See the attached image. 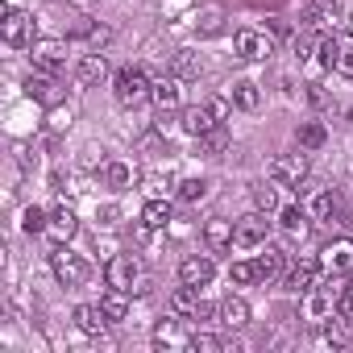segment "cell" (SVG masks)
<instances>
[{"label": "cell", "instance_id": "obj_1", "mask_svg": "<svg viewBox=\"0 0 353 353\" xmlns=\"http://www.w3.org/2000/svg\"><path fill=\"white\" fill-rule=\"evenodd\" d=\"M150 88H154V79H150L141 67H121V71L112 75V96H117L121 108L145 104V100H150Z\"/></svg>", "mask_w": 353, "mask_h": 353}, {"label": "cell", "instance_id": "obj_2", "mask_svg": "<svg viewBox=\"0 0 353 353\" xmlns=\"http://www.w3.org/2000/svg\"><path fill=\"white\" fill-rule=\"evenodd\" d=\"M50 270H54V279H59L63 287H83L88 274H92V266L83 262V254H71L67 245H54V254H50Z\"/></svg>", "mask_w": 353, "mask_h": 353}, {"label": "cell", "instance_id": "obj_3", "mask_svg": "<svg viewBox=\"0 0 353 353\" xmlns=\"http://www.w3.org/2000/svg\"><path fill=\"white\" fill-rule=\"evenodd\" d=\"M266 233H270V212H245L241 221H233V245L237 250H258L266 245Z\"/></svg>", "mask_w": 353, "mask_h": 353}, {"label": "cell", "instance_id": "obj_4", "mask_svg": "<svg viewBox=\"0 0 353 353\" xmlns=\"http://www.w3.org/2000/svg\"><path fill=\"white\" fill-rule=\"evenodd\" d=\"M320 63L332 67L336 75L353 79V34H341V38H320Z\"/></svg>", "mask_w": 353, "mask_h": 353}, {"label": "cell", "instance_id": "obj_5", "mask_svg": "<svg viewBox=\"0 0 353 353\" xmlns=\"http://www.w3.org/2000/svg\"><path fill=\"white\" fill-rule=\"evenodd\" d=\"M104 283L112 287V291H137V283H141V266H137V258L133 254H112L108 258V266H104Z\"/></svg>", "mask_w": 353, "mask_h": 353}, {"label": "cell", "instance_id": "obj_6", "mask_svg": "<svg viewBox=\"0 0 353 353\" xmlns=\"http://www.w3.org/2000/svg\"><path fill=\"white\" fill-rule=\"evenodd\" d=\"M307 179V154L299 150V154H279V158H270V183H279V188H299Z\"/></svg>", "mask_w": 353, "mask_h": 353}, {"label": "cell", "instance_id": "obj_7", "mask_svg": "<svg viewBox=\"0 0 353 353\" xmlns=\"http://www.w3.org/2000/svg\"><path fill=\"white\" fill-rule=\"evenodd\" d=\"M212 312H216V307L200 299V287H188V283H183L179 291L170 295V316H179V320H208Z\"/></svg>", "mask_w": 353, "mask_h": 353}, {"label": "cell", "instance_id": "obj_8", "mask_svg": "<svg viewBox=\"0 0 353 353\" xmlns=\"http://www.w3.org/2000/svg\"><path fill=\"white\" fill-rule=\"evenodd\" d=\"M233 50H237V59H245V63H266V59L274 54V42H270V34H262V30H237V34H233Z\"/></svg>", "mask_w": 353, "mask_h": 353}, {"label": "cell", "instance_id": "obj_9", "mask_svg": "<svg viewBox=\"0 0 353 353\" xmlns=\"http://www.w3.org/2000/svg\"><path fill=\"white\" fill-rule=\"evenodd\" d=\"M320 266L324 274H349L353 270V237H336L320 250Z\"/></svg>", "mask_w": 353, "mask_h": 353}, {"label": "cell", "instance_id": "obj_10", "mask_svg": "<svg viewBox=\"0 0 353 353\" xmlns=\"http://www.w3.org/2000/svg\"><path fill=\"white\" fill-rule=\"evenodd\" d=\"M150 100L158 104L162 117H166V112H179V104H183V79H179V75H162V79H154Z\"/></svg>", "mask_w": 353, "mask_h": 353}, {"label": "cell", "instance_id": "obj_11", "mask_svg": "<svg viewBox=\"0 0 353 353\" xmlns=\"http://www.w3.org/2000/svg\"><path fill=\"white\" fill-rule=\"evenodd\" d=\"M79 233V216L63 204V208H50L46 212V237L54 241V245H71V237Z\"/></svg>", "mask_w": 353, "mask_h": 353}, {"label": "cell", "instance_id": "obj_12", "mask_svg": "<svg viewBox=\"0 0 353 353\" xmlns=\"http://www.w3.org/2000/svg\"><path fill=\"white\" fill-rule=\"evenodd\" d=\"M30 54H34V67H42V71L67 67V42H59V38H38V42H30Z\"/></svg>", "mask_w": 353, "mask_h": 353}, {"label": "cell", "instance_id": "obj_13", "mask_svg": "<svg viewBox=\"0 0 353 353\" xmlns=\"http://www.w3.org/2000/svg\"><path fill=\"white\" fill-rule=\"evenodd\" d=\"M34 34V17L26 9H5V21H0V38H5L9 46H26Z\"/></svg>", "mask_w": 353, "mask_h": 353}, {"label": "cell", "instance_id": "obj_14", "mask_svg": "<svg viewBox=\"0 0 353 353\" xmlns=\"http://www.w3.org/2000/svg\"><path fill=\"white\" fill-rule=\"evenodd\" d=\"M324 274V266H320V258H303L299 266H291L287 274H283V287L287 291H295V295H303V291H312L316 287V279Z\"/></svg>", "mask_w": 353, "mask_h": 353}, {"label": "cell", "instance_id": "obj_15", "mask_svg": "<svg viewBox=\"0 0 353 353\" xmlns=\"http://www.w3.org/2000/svg\"><path fill=\"white\" fill-rule=\"evenodd\" d=\"M212 274H216V266H212L208 254H192V258L179 262V283H188V287H208Z\"/></svg>", "mask_w": 353, "mask_h": 353}, {"label": "cell", "instance_id": "obj_16", "mask_svg": "<svg viewBox=\"0 0 353 353\" xmlns=\"http://www.w3.org/2000/svg\"><path fill=\"white\" fill-rule=\"evenodd\" d=\"M26 92L38 100V104H46V108H54L59 100H63V92H59V79H54V71H42V75H30L26 79Z\"/></svg>", "mask_w": 353, "mask_h": 353}, {"label": "cell", "instance_id": "obj_17", "mask_svg": "<svg viewBox=\"0 0 353 353\" xmlns=\"http://www.w3.org/2000/svg\"><path fill=\"white\" fill-rule=\"evenodd\" d=\"M221 121L208 112V104H192V108H183V117H179V129L188 133V137H204L208 129H216Z\"/></svg>", "mask_w": 353, "mask_h": 353}, {"label": "cell", "instance_id": "obj_18", "mask_svg": "<svg viewBox=\"0 0 353 353\" xmlns=\"http://www.w3.org/2000/svg\"><path fill=\"white\" fill-rule=\"evenodd\" d=\"M279 225H283V233H287V237H299V241H303V237H307V229H312L316 221H312V212H307V208L287 204V208H279Z\"/></svg>", "mask_w": 353, "mask_h": 353}, {"label": "cell", "instance_id": "obj_19", "mask_svg": "<svg viewBox=\"0 0 353 353\" xmlns=\"http://www.w3.org/2000/svg\"><path fill=\"white\" fill-rule=\"evenodd\" d=\"M283 274H287V250L266 245V250L258 254V279H262V283H279Z\"/></svg>", "mask_w": 353, "mask_h": 353}, {"label": "cell", "instance_id": "obj_20", "mask_svg": "<svg viewBox=\"0 0 353 353\" xmlns=\"http://www.w3.org/2000/svg\"><path fill=\"white\" fill-rule=\"evenodd\" d=\"M316 295L307 299V320H316V324H324L332 312H336V303H341V291H332V287H312Z\"/></svg>", "mask_w": 353, "mask_h": 353}, {"label": "cell", "instance_id": "obj_21", "mask_svg": "<svg viewBox=\"0 0 353 353\" xmlns=\"http://www.w3.org/2000/svg\"><path fill=\"white\" fill-rule=\"evenodd\" d=\"M108 324H112V320L104 316V307H100V303H79V307H75V328H79V332L100 336Z\"/></svg>", "mask_w": 353, "mask_h": 353}, {"label": "cell", "instance_id": "obj_22", "mask_svg": "<svg viewBox=\"0 0 353 353\" xmlns=\"http://www.w3.org/2000/svg\"><path fill=\"white\" fill-rule=\"evenodd\" d=\"M154 349H188V336H183V328H179V316L154 324Z\"/></svg>", "mask_w": 353, "mask_h": 353}, {"label": "cell", "instance_id": "obj_23", "mask_svg": "<svg viewBox=\"0 0 353 353\" xmlns=\"http://www.w3.org/2000/svg\"><path fill=\"white\" fill-rule=\"evenodd\" d=\"M216 316H221L225 328H245V324H250V303H245L241 295H225L221 307H216Z\"/></svg>", "mask_w": 353, "mask_h": 353}, {"label": "cell", "instance_id": "obj_24", "mask_svg": "<svg viewBox=\"0 0 353 353\" xmlns=\"http://www.w3.org/2000/svg\"><path fill=\"white\" fill-rule=\"evenodd\" d=\"M108 75V59L100 54V50H92V54H83L79 63H75V79L79 83H100Z\"/></svg>", "mask_w": 353, "mask_h": 353}, {"label": "cell", "instance_id": "obj_25", "mask_svg": "<svg viewBox=\"0 0 353 353\" xmlns=\"http://www.w3.org/2000/svg\"><path fill=\"white\" fill-rule=\"evenodd\" d=\"M204 241H208V250H229L233 245V221H225V216H212L208 225H204Z\"/></svg>", "mask_w": 353, "mask_h": 353}, {"label": "cell", "instance_id": "obj_26", "mask_svg": "<svg viewBox=\"0 0 353 353\" xmlns=\"http://www.w3.org/2000/svg\"><path fill=\"white\" fill-rule=\"evenodd\" d=\"M307 212H312V221H332V216L341 212V196H336L332 188H324V192H316V196H312Z\"/></svg>", "mask_w": 353, "mask_h": 353}, {"label": "cell", "instance_id": "obj_27", "mask_svg": "<svg viewBox=\"0 0 353 353\" xmlns=\"http://www.w3.org/2000/svg\"><path fill=\"white\" fill-rule=\"evenodd\" d=\"M170 63H174V75H179V79H200V71H204V63H200L196 50H174Z\"/></svg>", "mask_w": 353, "mask_h": 353}, {"label": "cell", "instance_id": "obj_28", "mask_svg": "<svg viewBox=\"0 0 353 353\" xmlns=\"http://www.w3.org/2000/svg\"><path fill=\"white\" fill-rule=\"evenodd\" d=\"M233 104H237V108H245V112H254V108L262 104L258 83H254V79H237V83H233Z\"/></svg>", "mask_w": 353, "mask_h": 353}, {"label": "cell", "instance_id": "obj_29", "mask_svg": "<svg viewBox=\"0 0 353 353\" xmlns=\"http://www.w3.org/2000/svg\"><path fill=\"white\" fill-rule=\"evenodd\" d=\"M141 225H145V229H166V225H170V204H166V200H150V204L141 208Z\"/></svg>", "mask_w": 353, "mask_h": 353}, {"label": "cell", "instance_id": "obj_30", "mask_svg": "<svg viewBox=\"0 0 353 353\" xmlns=\"http://www.w3.org/2000/svg\"><path fill=\"white\" fill-rule=\"evenodd\" d=\"M229 141H233V133H229L225 125H216V129H208V133L200 137V145H204V154H212V158H221V154L229 150Z\"/></svg>", "mask_w": 353, "mask_h": 353}, {"label": "cell", "instance_id": "obj_31", "mask_svg": "<svg viewBox=\"0 0 353 353\" xmlns=\"http://www.w3.org/2000/svg\"><path fill=\"white\" fill-rule=\"evenodd\" d=\"M100 307H104V316H108L112 324L129 316V299H125V291H112V287H108V295L100 299Z\"/></svg>", "mask_w": 353, "mask_h": 353}, {"label": "cell", "instance_id": "obj_32", "mask_svg": "<svg viewBox=\"0 0 353 353\" xmlns=\"http://www.w3.org/2000/svg\"><path fill=\"white\" fill-rule=\"evenodd\" d=\"M104 179H108V188L125 192V188L133 183V166H125V162H108V170H104Z\"/></svg>", "mask_w": 353, "mask_h": 353}, {"label": "cell", "instance_id": "obj_33", "mask_svg": "<svg viewBox=\"0 0 353 353\" xmlns=\"http://www.w3.org/2000/svg\"><path fill=\"white\" fill-rule=\"evenodd\" d=\"M328 141V133H324V125H316V121H307L303 129H299V150H320Z\"/></svg>", "mask_w": 353, "mask_h": 353}, {"label": "cell", "instance_id": "obj_34", "mask_svg": "<svg viewBox=\"0 0 353 353\" xmlns=\"http://www.w3.org/2000/svg\"><path fill=\"white\" fill-rule=\"evenodd\" d=\"M188 349H192V353H221L225 341L212 336V332H192V336H188Z\"/></svg>", "mask_w": 353, "mask_h": 353}, {"label": "cell", "instance_id": "obj_35", "mask_svg": "<svg viewBox=\"0 0 353 353\" xmlns=\"http://www.w3.org/2000/svg\"><path fill=\"white\" fill-rule=\"evenodd\" d=\"M341 17H345V13L332 5V9H316V13H307V26H312V30H328V26H341Z\"/></svg>", "mask_w": 353, "mask_h": 353}, {"label": "cell", "instance_id": "obj_36", "mask_svg": "<svg viewBox=\"0 0 353 353\" xmlns=\"http://www.w3.org/2000/svg\"><path fill=\"white\" fill-rule=\"evenodd\" d=\"M229 279H233L237 287L254 283V279H258V262H233V266H229Z\"/></svg>", "mask_w": 353, "mask_h": 353}, {"label": "cell", "instance_id": "obj_37", "mask_svg": "<svg viewBox=\"0 0 353 353\" xmlns=\"http://www.w3.org/2000/svg\"><path fill=\"white\" fill-rule=\"evenodd\" d=\"M204 192H208V183H204V179H183V183H179V200H188V204L204 200Z\"/></svg>", "mask_w": 353, "mask_h": 353}, {"label": "cell", "instance_id": "obj_38", "mask_svg": "<svg viewBox=\"0 0 353 353\" xmlns=\"http://www.w3.org/2000/svg\"><path fill=\"white\" fill-rule=\"evenodd\" d=\"M254 204H258L262 212H279V192L262 183V188H254Z\"/></svg>", "mask_w": 353, "mask_h": 353}, {"label": "cell", "instance_id": "obj_39", "mask_svg": "<svg viewBox=\"0 0 353 353\" xmlns=\"http://www.w3.org/2000/svg\"><path fill=\"white\" fill-rule=\"evenodd\" d=\"M221 17H225V9H216V5H212V9H204V13H200V21H196V26H200V34H216V30H221Z\"/></svg>", "mask_w": 353, "mask_h": 353}, {"label": "cell", "instance_id": "obj_40", "mask_svg": "<svg viewBox=\"0 0 353 353\" xmlns=\"http://www.w3.org/2000/svg\"><path fill=\"white\" fill-rule=\"evenodd\" d=\"M145 196H150V200H166V196H170V179L150 174V179H145Z\"/></svg>", "mask_w": 353, "mask_h": 353}, {"label": "cell", "instance_id": "obj_41", "mask_svg": "<svg viewBox=\"0 0 353 353\" xmlns=\"http://www.w3.org/2000/svg\"><path fill=\"white\" fill-rule=\"evenodd\" d=\"M21 229H26V233H46V212H42V208H26Z\"/></svg>", "mask_w": 353, "mask_h": 353}, {"label": "cell", "instance_id": "obj_42", "mask_svg": "<svg viewBox=\"0 0 353 353\" xmlns=\"http://www.w3.org/2000/svg\"><path fill=\"white\" fill-rule=\"evenodd\" d=\"M336 316H341L345 324H353V283H345V287H341V303H336Z\"/></svg>", "mask_w": 353, "mask_h": 353}, {"label": "cell", "instance_id": "obj_43", "mask_svg": "<svg viewBox=\"0 0 353 353\" xmlns=\"http://www.w3.org/2000/svg\"><path fill=\"white\" fill-rule=\"evenodd\" d=\"M204 104H208V112H212V117H216L221 125L229 121V100H221V96H212V100H204Z\"/></svg>", "mask_w": 353, "mask_h": 353}, {"label": "cell", "instance_id": "obj_44", "mask_svg": "<svg viewBox=\"0 0 353 353\" xmlns=\"http://www.w3.org/2000/svg\"><path fill=\"white\" fill-rule=\"evenodd\" d=\"M320 336H324L328 345H345V328H341V324H324V328H320Z\"/></svg>", "mask_w": 353, "mask_h": 353}]
</instances>
